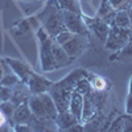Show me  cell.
Here are the masks:
<instances>
[{"label": "cell", "mask_w": 132, "mask_h": 132, "mask_svg": "<svg viewBox=\"0 0 132 132\" xmlns=\"http://www.w3.org/2000/svg\"><path fill=\"white\" fill-rule=\"evenodd\" d=\"M37 35L41 44L40 56H41V69L44 71H50L63 68L73 61L66 54L63 48L54 40V37H50L48 35L45 29L41 28Z\"/></svg>", "instance_id": "obj_1"}, {"label": "cell", "mask_w": 132, "mask_h": 132, "mask_svg": "<svg viewBox=\"0 0 132 132\" xmlns=\"http://www.w3.org/2000/svg\"><path fill=\"white\" fill-rule=\"evenodd\" d=\"M41 21L44 24V29L50 37H56L58 33L66 29L62 20V9L58 7L56 0H50L48 3L46 9L41 15Z\"/></svg>", "instance_id": "obj_2"}, {"label": "cell", "mask_w": 132, "mask_h": 132, "mask_svg": "<svg viewBox=\"0 0 132 132\" xmlns=\"http://www.w3.org/2000/svg\"><path fill=\"white\" fill-rule=\"evenodd\" d=\"M131 40L132 38H131L129 28L110 27V32L106 40V48L110 50H120Z\"/></svg>", "instance_id": "obj_3"}, {"label": "cell", "mask_w": 132, "mask_h": 132, "mask_svg": "<svg viewBox=\"0 0 132 132\" xmlns=\"http://www.w3.org/2000/svg\"><path fill=\"white\" fill-rule=\"evenodd\" d=\"M62 20L66 30H69L74 35H79V36H89V28H87L85 20L82 15L69 12V11H62Z\"/></svg>", "instance_id": "obj_4"}, {"label": "cell", "mask_w": 132, "mask_h": 132, "mask_svg": "<svg viewBox=\"0 0 132 132\" xmlns=\"http://www.w3.org/2000/svg\"><path fill=\"white\" fill-rule=\"evenodd\" d=\"M61 46L63 48L66 54H68L71 60H75L86 50V48H87V37L86 36H79V35H74L68 42H65Z\"/></svg>", "instance_id": "obj_5"}, {"label": "cell", "mask_w": 132, "mask_h": 132, "mask_svg": "<svg viewBox=\"0 0 132 132\" xmlns=\"http://www.w3.org/2000/svg\"><path fill=\"white\" fill-rule=\"evenodd\" d=\"M85 23L87 25V28L91 29L95 36L101 40V41H104L107 40V36H108V32H110V25L106 23L104 20H102L101 17H95V19H91V17H87V16H82Z\"/></svg>", "instance_id": "obj_6"}, {"label": "cell", "mask_w": 132, "mask_h": 132, "mask_svg": "<svg viewBox=\"0 0 132 132\" xmlns=\"http://www.w3.org/2000/svg\"><path fill=\"white\" fill-rule=\"evenodd\" d=\"M53 82H50L49 79H46L45 77L38 75L36 73H30L29 78L27 81V86L30 91V94H41V93H46L49 91V89L52 87Z\"/></svg>", "instance_id": "obj_7"}, {"label": "cell", "mask_w": 132, "mask_h": 132, "mask_svg": "<svg viewBox=\"0 0 132 132\" xmlns=\"http://www.w3.org/2000/svg\"><path fill=\"white\" fill-rule=\"evenodd\" d=\"M33 118H35V116H33V114L30 111V108H29L27 101L25 102H21L20 104H17L16 108H15V111H13V114H12V116H11L13 124H17V123L29 124L32 122Z\"/></svg>", "instance_id": "obj_8"}, {"label": "cell", "mask_w": 132, "mask_h": 132, "mask_svg": "<svg viewBox=\"0 0 132 132\" xmlns=\"http://www.w3.org/2000/svg\"><path fill=\"white\" fill-rule=\"evenodd\" d=\"M27 102H28V106H29L30 111H32V114H33L35 118H37V119L48 118L45 103H44V101H42L41 94H30L29 98L27 99Z\"/></svg>", "instance_id": "obj_9"}, {"label": "cell", "mask_w": 132, "mask_h": 132, "mask_svg": "<svg viewBox=\"0 0 132 132\" xmlns=\"http://www.w3.org/2000/svg\"><path fill=\"white\" fill-rule=\"evenodd\" d=\"M98 114V107L94 102V98H93V90L83 95V108H82V118H81V123L85 124L87 123L91 118H94Z\"/></svg>", "instance_id": "obj_10"}, {"label": "cell", "mask_w": 132, "mask_h": 132, "mask_svg": "<svg viewBox=\"0 0 132 132\" xmlns=\"http://www.w3.org/2000/svg\"><path fill=\"white\" fill-rule=\"evenodd\" d=\"M8 66L11 68V70H12L19 78L20 81L23 83H27L29 75H30V69L28 68V66L23 62V61H19V60H13V58H5Z\"/></svg>", "instance_id": "obj_11"}, {"label": "cell", "mask_w": 132, "mask_h": 132, "mask_svg": "<svg viewBox=\"0 0 132 132\" xmlns=\"http://www.w3.org/2000/svg\"><path fill=\"white\" fill-rule=\"evenodd\" d=\"M56 123L58 126V131H68L70 127H73L75 123H79V122L69 110H66V111L58 112V115L56 116Z\"/></svg>", "instance_id": "obj_12"}, {"label": "cell", "mask_w": 132, "mask_h": 132, "mask_svg": "<svg viewBox=\"0 0 132 132\" xmlns=\"http://www.w3.org/2000/svg\"><path fill=\"white\" fill-rule=\"evenodd\" d=\"M82 108H83V95L77 91H73L70 103H69V111L77 118V120L79 123H81V118H82Z\"/></svg>", "instance_id": "obj_13"}, {"label": "cell", "mask_w": 132, "mask_h": 132, "mask_svg": "<svg viewBox=\"0 0 132 132\" xmlns=\"http://www.w3.org/2000/svg\"><path fill=\"white\" fill-rule=\"evenodd\" d=\"M87 78L90 81V85H91V89L94 91H107L108 87H110V81L103 78L101 75H96V74H93V73H89Z\"/></svg>", "instance_id": "obj_14"}, {"label": "cell", "mask_w": 132, "mask_h": 132, "mask_svg": "<svg viewBox=\"0 0 132 132\" xmlns=\"http://www.w3.org/2000/svg\"><path fill=\"white\" fill-rule=\"evenodd\" d=\"M131 20L128 17L127 11H116V13L110 23V27H118V28H129Z\"/></svg>", "instance_id": "obj_15"}, {"label": "cell", "mask_w": 132, "mask_h": 132, "mask_svg": "<svg viewBox=\"0 0 132 132\" xmlns=\"http://www.w3.org/2000/svg\"><path fill=\"white\" fill-rule=\"evenodd\" d=\"M56 2H57L58 7L62 11H69V12H74V13L82 15L79 0H56Z\"/></svg>", "instance_id": "obj_16"}, {"label": "cell", "mask_w": 132, "mask_h": 132, "mask_svg": "<svg viewBox=\"0 0 132 132\" xmlns=\"http://www.w3.org/2000/svg\"><path fill=\"white\" fill-rule=\"evenodd\" d=\"M111 60H119V61H123V62L131 61L132 60V40L129 42H127L126 45L119 50V53L116 56L111 57Z\"/></svg>", "instance_id": "obj_17"}, {"label": "cell", "mask_w": 132, "mask_h": 132, "mask_svg": "<svg viewBox=\"0 0 132 132\" xmlns=\"http://www.w3.org/2000/svg\"><path fill=\"white\" fill-rule=\"evenodd\" d=\"M91 85H90V81L87 77H82V78H79L78 81H77L75 86H74V91L77 93H79L82 95H86V94H89L91 91Z\"/></svg>", "instance_id": "obj_18"}, {"label": "cell", "mask_w": 132, "mask_h": 132, "mask_svg": "<svg viewBox=\"0 0 132 132\" xmlns=\"http://www.w3.org/2000/svg\"><path fill=\"white\" fill-rule=\"evenodd\" d=\"M21 81H20V78L19 77L11 70V71H8V73H5L3 77H2V79H0V85L2 86H7V87H15L17 83H20Z\"/></svg>", "instance_id": "obj_19"}, {"label": "cell", "mask_w": 132, "mask_h": 132, "mask_svg": "<svg viewBox=\"0 0 132 132\" xmlns=\"http://www.w3.org/2000/svg\"><path fill=\"white\" fill-rule=\"evenodd\" d=\"M116 11H128L132 7V0H108Z\"/></svg>", "instance_id": "obj_20"}, {"label": "cell", "mask_w": 132, "mask_h": 132, "mask_svg": "<svg viewBox=\"0 0 132 132\" xmlns=\"http://www.w3.org/2000/svg\"><path fill=\"white\" fill-rule=\"evenodd\" d=\"M16 108V104L12 102V101H5V102H2L0 103V110L5 114L7 118H11Z\"/></svg>", "instance_id": "obj_21"}, {"label": "cell", "mask_w": 132, "mask_h": 132, "mask_svg": "<svg viewBox=\"0 0 132 132\" xmlns=\"http://www.w3.org/2000/svg\"><path fill=\"white\" fill-rule=\"evenodd\" d=\"M11 98H12V89L0 85V103L5 101H11Z\"/></svg>", "instance_id": "obj_22"}, {"label": "cell", "mask_w": 132, "mask_h": 132, "mask_svg": "<svg viewBox=\"0 0 132 132\" xmlns=\"http://www.w3.org/2000/svg\"><path fill=\"white\" fill-rule=\"evenodd\" d=\"M126 119H127V115L118 118V119L115 120V122L112 123V127L110 128V131H124V126H126Z\"/></svg>", "instance_id": "obj_23"}, {"label": "cell", "mask_w": 132, "mask_h": 132, "mask_svg": "<svg viewBox=\"0 0 132 132\" xmlns=\"http://www.w3.org/2000/svg\"><path fill=\"white\" fill-rule=\"evenodd\" d=\"M8 71H11V68L8 66L7 61L5 60H0V79H2V77L5 73H8Z\"/></svg>", "instance_id": "obj_24"}, {"label": "cell", "mask_w": 132, "mask_h": 132, "mask_svg": "<svg viewBox=\"0 0 132 132\" xmlns=\"http://www.w3.org/2000/svg\"><path fill=\"white\" fill-rule=\"evenodd\" d=\"M126 112L128 115H132V94L128 93L127 101H126Z\"/></svg>", "instance_id": "obj_25"}, {"label": "cell", "mask_w": 132, "mask_h": 132, "mask_svg": "<svg viewBox=\"0 0 132 132\" xmlns=\"http://www.w3.org/2000/svg\"><path fill=\"white\" fill-rule=\"evenodd\" d=\"M124 131H132V115L127 114V119H126V126H124Z\"/></svg>", "instance_id": "obj_26"}, {"label": "cell", "mask_w": 132, "mask_h": 132, "mask_svg": "<svg viewBox=\"0 0 132 132\" xmlns=\"http://www.w3.org/2000/svg\"><path fill=\"white\" fill-rule=\"evenodd\" d=\"M5 122H7V116H5V114L0 110V127H3V126H5Z\"/></svg>", "instance_id": "obj_27"}, {"label": "cell", "mask_w": 132, "mask_h": 132, "mask_svg": "<svg viewBox=\"0 0 132 132\" xmlns=\"http://www.w3.org/2000/svg\"><path fill=\"white\" fill-rule=\"evenodd\" d=\"M128 93L132 94V75H131V79H129V87H128Z\"/></svg>", "instance_id": "obj_28"}, {"label": "cell", "mask_w": 132, "mask_h": 132, "mask_svg": "<svg viewBox=\"0 0 132 132\" xmlns=\"http://www.w3.org/2000/svg\"><path fill=\"white\" fill-rule=\"evenodd\" d=\"M128 17H129V20H131V23H132V7L128 9Z\"/></svg>", "instance_id": "obj_29"}, {"label": "cell", "mask_w": 132, "mask_h": 132, "mask_svg": "<svg viewBox=\"0 0 132 132\" xmlns=\"http://www.w3.org/2000/svg\"><path fill=\"white\" fill-rule=\"evenodd\" d=\"M129 32H131V38H132V23H131V25H129Z\"/></svg>", "instance_id": "obj_30"}]
</instances>
